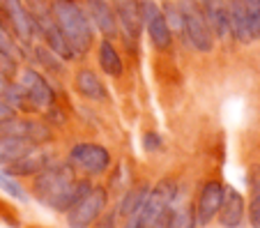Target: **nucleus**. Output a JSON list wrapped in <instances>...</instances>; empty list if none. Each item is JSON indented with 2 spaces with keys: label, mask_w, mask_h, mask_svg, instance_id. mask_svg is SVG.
<instances>
[{
  "label": "nucleus",
  "mask_w": 260,
  "mask_h": 228,
  "mask_svg": "<svg viewBox=\"0 0 260 228\" xmlns=\"http://www.w3.org/2000/svg\"><path fill=\"white\" fill-rule=\"evenodd\" d=\"M51 12L67 44L72 46L74 58L88 53L92 46V23L88 12H83L76 0H51Z\"/></svg>",
  "instance_id": "obj_1"
},
{
  "label": "nucleus",
  "mask_w": 260,
  "mask_h": 228,
  "mask_svg": "<svg viewBox=\"0 0 260 228\" xmlns=\"http://www.w3.org/2000/svg\"><path fill=\"white\" fill-rule=\"evenodd\" d=\"M175 193H177L175 184L168 182V180H161L154 189H150L136 219H134L132 228H164L166 214L171 210L173 201H175Z\"/></svg>",
  "instance_id": "obj_2"
},
{
  "label": "nucleus",
  "mask_w": 260,
  "mask_h": 228,
  "mask_svg": "<svg viewBox=\"0 0 260 228\" xmlns=\"http://www.w3.org/2000/svg\"><path fill=\"white\" fill-rule=\"evenodd\" d=\"M182 12V25H184V42L193 46L201 53H210L214 49V35L210 30L203 7L198 5L196 0H180L177 3Z\"/></svg>",
  "instance_id": "obj_3"
},
{
  "label": "nucleus",
  "mask_w": 260,
  "mask_h": 228,
  "mask_svg": "<svg viewBox=\"0 0 260 228\" xmlns=\"http://www.w3.org/2000/svg\"><path fill=\"white\" fill-rule=\"evenodd\" d=\"M74 180V171L72 166H64V164H58V166H46V169L40 171L37 180H35V193L42 203H46L51 208L53 201L58 199L60 193L67 189V184Z\"/></svg>",
  "instance_id": "obj_4"
},
{
  "label": "nucleus",
  "mask_w": 260,
  "mask_h": 228,
  "mask_svg": "<svg viewBox=\"0 0 260 228\" xmlns=\"http://www.w3.org/2000/svg\"><path fill=\"white\" fill-rule=\"evenodd\" d=\"M106 208V191L102 187H90V191L76 205L67 210V223L69 228H88L102 217Z\"/></svg>",
  "instance_id": "obj_5"
},
{
  "label": "nucleus",
  "mask_w": 260,
  "mask_h": 228,
  "mask_svg": "<svg viewBox=\"0 0 260 228\" xmlns=\"http://www.w3.org/2000/svg\"><path fill=\"white\" fill-rule=\"evenodd\" d=\"M0 5H3V14H5V25L14 32V37L21 44L30 46L37 35V28H35V21L25 3L23 0H0Z\"/></svg>",
  "instance_id": "obj_6"
},
{
  "label": "nucleus",
  "mask_w": 260,
  "mask_h": 228,
  "mask_svg": "<svg viewBox=\"0 0 260 228\" xmlns=\"http://www.w3.org/2000/svg\"><path fill=\"white\" fill-rule=\"evenodd\" d=\"M141 5V19H143V28L147 30V35L152 40V44L157 46L159 51L171 49L173 42V32L166 23V16H164V10L154 3V0H138Z\"/></svg>",
  "instance_id": "obj_7"
},
{
  "label": "nucleus",
  "mask_w": 260,
  "mask_h": 228,
  "mask_svg": "<svg viewBox=\"0 0 260 228\" xmlns=\"http://www.w3.org/2000/svg\"><path fill=\"white\" fill-rule=\"evenodd\" d=\"M69 164L74 169H81L88 175H99L108 169L111 164V154L106 148L94 143H79L74 145L72 152H69Z\"/></svg>",
  "instance_id": "obj_8"
},
{
  "label": "nucleus",
  "mask_w": 260,
  "mask_h": 228,
  "mask_svg": "<svg viewBox=\"0 0 260 228\" xmlns=\"http://www.w3.org/2000/svg\"><path fill=\"white\" fill-rule=\"evenodd\" d=\"M111 5H113L115 19H118V28L122 30L127 44L136 49L138 40H141V30H143L138 0H111Z\"/></svg>",
  "instance_id": "obj_9"
},
{
  "label": "nucleus",
  "mask_w": 260,
  "mask_h": 228,
  "mask_svg": "<svg viewBox=\"0 0 260 228\" xmlns=\"http://www.w3.org/2000/svg\"><path fill=\"white\" fill-rule=\"evenodd\" d=\"M21 88H23L25 97H28L30 104H35L37 109H49L53 106L55 94L51 90V85L46 83V79L35 70H25L21 74Z\"/></svg>",
  "instance_id": "obj_10"
},
{
  "label": "nucleus",
  "mask_w": 260,
  "mask_h": 228,
  "mask_svg": "<svg viewBox=\"0 0 260 228\" xmlns=\"http://www.w3.org/2000/svg\"><path fill=\"white\" fill-rule=\"evenodd\" d=\"M85 5H88L90 21L97 25V30L106 37V40L118 37L120 28H118V19H115V12H113L111 0H85Z\"/></svg>",
  "instance_id": "obj_11"
},
{
  "label": "nucleus",
  "mask_w": 260,
  "mask_h": 228,
  "mask_svg": "<svg viewBox=\"0 0 260 228\" xmlns=\"http://www.w3.org/2000/svg\"><path fill=\"white\" fill-rule=\"evenodd\" d=\"M223 193H226V189L221 187L219 182H207L205 187H203L201 196H198V212H196L198 221H201L203 226H207V223L219 214Z\"/></svg>",
  "instance_id": "obj_12"
},
{
  "label": "nucleus",
  "mask_w": 260,
  "mask_h": 228,
  "mask_svg": "<svg viewBox=\"0 0 260 228\" xmlns=\"http://www.w3.org/2000/svg\"><path fill=\"white\" fill-rule=\"evenodd\" d=\"M226 12H228L231 35L235 37L237 42H242V44H249V42L253 40V35H251V25H249V16H246L244 0H228Z\"/></svg>",
  "instance_id": "obj_13"
},
{
  "label": "nucleus",
  "mask_w": 260,
  "mask_h": 228,
  "mask_svg": "<svg viewBox=\"0 0 260 228\" xmlns=\"http://www.w3.org/2000/svg\"><path fill=\"white\" fill-rule=\"evenodd\" d=\"M37 148V143L25 136H10V134H3L0 136V164L3 166H10L14 164L16 159H21L23 154H28L30 150Z\"/></svg>",
  "instance_id": "obj_14"
},
{
  "label": "nucleus",
  "mask_w": 260,
  "mask_h": 228,
  "mask_svg": "<svg viewBox=\"0 0 260 228\" xmlns=\"http://www.w3.org/2000/svg\"><path fill=\"white\" fill-rule=\"evenodd\" d=\"M203 14H205L207 23H210L212 35L216 37H228L231 28H228V12H226V3L223 0H203Z\"/></svg>",
  "instance_id": "obj_15"
},
{
  "label": "nucleus",
  "mask_w": 260,
  "mask_h": 228,
  "mask_svg": "<svg viewBox=\"0 0 260 228\" xmlns=\"http://www.w3.org/2000/svg\"><path fill=\"white\" fill-rule=\"evenodd\" d=\"M244 217V199L240 196V191L235 189H226L223 193V201H221L219 208V219L226 228H237L242 223Z\"/></svg>",
  "instance_id": "obj_16"
},
{
  "label": "nucleus",
  "mask_w": 260,
  "mask_h": 228,
  "mask_svg": "<svg viewBox=\"0 0 260 228\" xmlns=\"http://www.w3.org/2000/svg\"><path fill=\"white\" fill-rule=\"evenodd\" d=\"M46 166H49V154L35 148V150H30L28 154H23L21 159H16L14 164L5 166V169L14 175H32V173H40Z\"/></svg>",
  "instance_id": "obj_17"
},
{
  "label": "nucleus",
  "mask_w": 260,
  "mask_h": 228,
  "mask_svg": "<svg viewBox=\"0 0 260 228\" xmlns=\"http://www.w3.org/2000/svg\"><path fill=\"white\" fill-rule=\"evenodd\" d=\"M76 90L88 100H97V102L106 100V88H104V83L92 70H81L76 74Z\"/></svg>",
  "instance_id": "obj_18"
},
{
  "label": "nucleus",
  "mask_w": 260,
  "mask_h": 228,
  "mask_svg": "<svg viewBox=\"0 0 260 228\" xmlns=\"http://www.w3.org/2000/svg\"><path fill=\"white\" fill-rule=\"evenodd\" d=\"M88 191H90V182H83V180H76V178H74L72 182L67 184V189H64V191L60 193L58 199L53 201V205H51V208H53V210H60V212H64V210H69L72 205L79 203V201L83 199Z\"/></svg>",
  "instance_id": "obj_19"
},
{
  "label": "nucleus",
  "mask_w": 260,
  "mask_h": 228,
  "mask_svg": "<svg viewBox=\"0 0 260 228\" xmlns=\"http://www.w3.org/2000/svg\"><path fill=\"white\" fill-rule=\"evenodd\" d=\"M99 67H102L108 76H122V72H124L122 58H120V53L115 51L111 40H104L102 44H99Z\"/></svg>",
  "instance_id": "obj_20"
},
{
  "label": "nucleus",
  "mask_w": 260,
  "mask_h": 228,
  "mask_svg": "<svg viewBox=\"0 0 260 228\" xmlns=\"http://www.w3.org/2000/svg\"><path fill=\"white\" fill-rule=\"evenodd\" d=\"M147 191H150V187H145V184H141V187L132 189V191H129L127 196H124L122 205H120V214H122V217L127 219V223H124V226H127V228H132V223H134V219H136L138 210H141L143 201H145Z\"/></svg>",
  "instance_id": "obj_21"
},
{
  "label": "nucleus",
  "mask_w": 260,
  "mask_h": 228,
  "mask_svg": "<svg viewBox=\"0 0 260 228\" xmlns=\"http://www.w3.org/2000/svg\"><path fill=\"white\" fill-rule=\"evenodd\" d=\"M196 226V214L189 205H171L166 214V221H164V228H193Z\"/></svg>",
  "instance_id": "obj_22"
},
{
  "label": "nucleus",
  "mask_w": 260,
  "mask_h": 228,
  "mask_svg": "<svg viewBox=\"0 0 260 228\" xmlns=\"http://www.w3.org/2000/svg\"><path fill=\"white\" fill-rule=\"evenodd\" d=\"M0 53H5L7 58H12L14 62H21L25 58L23 49H21V42L14 37L10 28H7L3 21H0Z\"/></svg>",
  "instance_id": "obj_23"
},
{
  "label": "nucleus",
  "mask_w": 260,
  "mask_h": 228,
  "mask_svg": "<svg viewBox=\"0 0 260 228\" xmlns=\"http://www.w3.org/2000/svg\"><path fill=\"white\" fill-rule=\"evenodd\" d=\"M0 97H3L10 106H14V109L25 106V100H28L25 92H23V88L16 85V83H12V76L3 74V72H0Z\"/></svg>",
  "instance_id": "obj_24"
},
{
  "label": "nucleus",
  "mask_w": 260,
  "mask_h": 228,
  "mask_svg": "<svg viewBox=\"0 0 260 228\" xmlns=\"http://www.w3.org/2000/svg\"><path fill=\"white\" fill-rule=\"evenodd\" d=\"M251 205H249V221L253 228H260V166L251 169Z\"/></svg>",
  "instance_id": "obj_25"
},
{
  "label": "nucleus",
  "mask_w": 260,
  "mask_h": 228,
  "mask_svg": "<svg viewBox=\"0 0 260 228\" xmlns=\"http://www.w3.org/2000/svg\"><path fill=\"white\" fill-rule=\"evenodd\" d=\"M164 16H166V23L171 28V32H177L184 40V25H182V12L175 3H164Z\"/></svg>",
  "instance_id": "obj_26"
},
{
  "label": "nucleus",
  "mask_w": 260,
  "mask_h": 228,
  "mask_svg": "<svg viewBox=\"0 0 260 228\" xmlns=\"http://www.w3.org/2000/svg\"><path fill=\"white\" fill-rule=\"evenodd\" d=\"M35 55H37V60H40L44 67H49L51 72H62V64H60V55L53 53L51 49H44V46H37L35 49Z\"/></svg>",
  "instance_id": "obj_27"
},
{
  "label": "nucleus",
  "mask_w": 260,
  "mask_h": 228,
  "mask_svg": "<svg viewBox=\"0 0 260 228\" xmlns=\"http://www.w3.org/2000/svg\"><path fill=\"white\" fill-rule=\"evenodd\" d=\"M246 7V16H249V25H251V35L253 40L260 37V3L258 0H244Z\"/></svg>",
  "instance_id": "obj_28"
},
{
  "label": "nucleus",
  "mask_w": 260,
  "mask_h": 228,
  "mask_svg": "<svg viewBox=\"0 0 260 228\" xmlns=\"http://www.w3.org/2000/svg\"><path fill=\"white\" fill-rule=\"evenodd\" d=\"M0 189H3L5 193H10L12 199H19V201H25V199H28V196H25V191L21 189V184L16 182L14 178H10L5 171H0Z\"/></svg>",
  "instance_id": "obj_29"
},
{
  "label": "nucleus",
  "mask_w": 260,
  "mask_h": 228,
  "mask_svg": "<svg viewBox=\"0 0 260 228\" xmlns=\"http://www.w3.org/2000/svg\"><path fill=\"white\" fill-rule=\"evenodd\" d=\"M16 64H19V62H14L12 58H7L5 53H0V72H3V74L14 76L16 74Z\"/></svg>",
  "instance_id": "obj_30"
},
{
  "label": "nucleus",
  "mask_w": 260,
  "mask_h": 228,
  "mask_svg": "<svg viewBox=\"0 0 260 228\" xmlns=\"http://www.w3.org/2000/svg\"><path fill=\"white\" fill-rule=\"evenodd\" d=\"M10 118H16V109L10 106L3 97H0V122H3V120H10Z\"/></svg>",
  "instance_id": "obj_31"
},
{
  "label": "nucleus",
  "mask_w": 260,
  "mask_h": 228,
  "mask_svg": "<svg viewBox=\"0 0 260 228\" xmlns=\"http://www.w3.org/2000/svg\"><path fill=\"white\" fill-rule=\"evenodd\" d=\"M145 148H147V150L159 148V136H157V134H147V136H145Z\"/></svg>",
  "instance_id": "obj_32"
},
{
  "label": "nucleus",
  "mask_w": 260,
  "mask_h": 228,
  "mask_svg": "<svg viewBox=\"0 0 260 228\" xmlns=\"http://www.w3.org/2000/svg\"><path fill=\"white\" fill-rule=\"evenodd\" d=\"M258 3H260V0H258Z\"/></svg>",
  "instance_id": "obj_33"
}]
</instances>
